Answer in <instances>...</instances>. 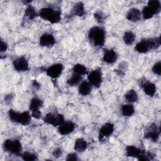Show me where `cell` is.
Instances as JSON below:
<instances>
[{"label": "cell", "mask_w": 161, "mask_h": 161, "mask_svg": "<svg viewBox=\"0 0 161 161\" xmlns=\"http://www.w3.org/2000/svg\"><path fill=\"white\" fill-rule=\"evenodd\" d=\"M88 38L95 47H102L105 43V30L101 26H93L89 30Z\"/></svg>", "instance_id": "cell-1"}, {"label": "cell", "mask_w": 161, "mask_h": 161, "mask_svg": "<svg viewBox=\"0 0 161 161\" xmlns=\"http://www.w3.org/2000/svg\"><path fill=\"white\" fill-rule=\"evenodd\" d=\"M160 36L154 38L143 39L140 40L138 43H137L135 47V49L136 52L139 53H145L152 49L157 48L160 47Z\"/></svg>", "instance_id": "cell-2"}, {"label": "cell", "mask_w": 161, "mask_h": 161, "mask_svg": "<svg viewBox=\"0 0 161 161\" xmlns=\"http://www.w3.org/2000/svg\"><path fill=\"white\" fill-rule=\"evenodd\" d=\"M38 15L44 20L51 23H57L61 19L60 10L50 6L42 8L39 11Z\"/></svg>", "instance_id": "cell-3"}, {"label": "cell", "mask_w": 161, "mask_h": 161, "mask_svg": "<svg viewBox=\"0 0 161 161\" xmlns=\"http://www.w3.org/2000/svg\"><path fill=\"white\" fill-rule=\"evenodd\" d=\"M8 116L11 121L26 126L30 123L31 116L28 111L19 113L13 109H9L8 111Z\"/></svg>", "instance_id": "cell-4"}, {"label": "cell", "mask_w": 161, "mask_h": 161, "mask_svg": "<svg viewBox=\"0 0 161 161\" xmlns=\"http://www.w3.org/2000/svg\"><path fill=\"white\" fill-rule=\"evenodd\" d=\"M3 147L4 150L6 152L18 156L21 155L22 146L18 140H6L3 143Z\"/></svg>", "instance_id": "cell-5"}, {"label": "cell", "mask_w": 161, "mask_h": 161, "mask_svg": "<svg viewBox=\"0 0 161 161\" xmlns=\"http://www.w3.org/2000/svg\"><path fill=\"white\" fill-rule=\"evenodd\" d=\"M160 133V127L155 123H152L146 128L144 133V136L145 138L155 142L158 139Z\"/></svg>", "instance_id": "cell-6"}, {"label": "cell", "mask_w": 161, "mask_h": 161, "mask_svg": "<svg viewBox=\"0 0 161 161\" xmlns=\"http://www.w3.org/2000/svg\"><path fill=\"white\" fill-rule=\"evenodd\" d=\"M43 121L45 123L53 126H59L65 121L64 117L62 114H53L52 113L47 114L43 118Z\"/></svg>", "instance_id": "cell-7"}, {"label": "cell", "mask_w": 161, "mask_h": 161, "mask_svg": "<svg viewBox=\"0 0 161 161\" xmlns=\"http://www.w3.org/2000/svg\"><path fill=\"white\" fill-rule=\"evenodd\" d=\"M87 79L92 86L99 88L103 81L102 72L100 69H95L92 70L87 75Z\"/></svg>", "instance_id": "cell-8"}, {"label": "cell", "mask_w": 161, "mask_h": 161, "mask_svg": "<svg viewBox=\"0 0 161 161\" xmlns=\"http://www.w3.org/2000/svg\"><path fill=\"white\" fill-rule=\"evenodd\" d=\"M140 86L143 89L145 94L148 96H153L156 92V86L155 84L142 79L139 83Z\"/></svg>", "instance_id": "cell-9"}, {"label": "cell", "mask_w": 161, "mask_h": 161, "mask_svg": "<svg viewBox=\"0 0 161 161\" xmlns=\"http://www.w3.org/2000/svg\"><path fill=\"white\" fill-rule=\"evenodd\" d=\"M63 69L64 66L62 64H55L49 66L46 69V73L50 77L57 79L62 74Z\"/></svg>", "instance_id": "cell-10"}, {"label": "cell", "mask_w": 161, "mask_h": 161, "mask_svg": "<svg viewBox=\"0 0 161 161\" xmlns=\"http://www.w3.org/2000/svg\"><path fill=\"white\" fill-rule=\"evenodd\" d=\"M14 69L18 72H25L29 69V65L25 57H19L15 58L13 62Z\"/></svg>", "instance_id": "cell-11"}, {"label": "cell", "mask_w": 161, "mask_h": 161, "mask_svg": "<svg viewBox=\"0 0 161 161\" xmlns=\"http://www.w3.org/2000/svg\"><path fill=\"white\" fill-rule=\"evenodd\" d=\"M114 131V125L111 123H106L104 124L99 130V138L102 141L104 138L110 136Z\"/></svg>", "instance_id": "cell-12"}, {"label": "cell", "mask_w": 161, "mask_h": 161, "mask_svg": "<svg viewBox=\"0 0 161 161\" xmlns=\"http://www.w3.org/2000/svg\"><path fill=\"white\" fill-rule=\"evenodd\" d=\"M75 128V125L71 121H64L58 128V133L62 135H67L73 132Z\"/></svg>", "instance_id": "cell-13"}, {"label": "cell", "mask_w": 161, "mask_h": 161, "mask_svg": "<svg viewBox=\"0 0 161 161\" xmlns=\"http://www.w3.org/2000/svg\"><path fill=\"white\" fill-rule=\"evenodd\" d=\"M39 43L42 47H52L55 43V39L52 34L45 33L40 37Z\"/></svg>", "instance_id": "cell-14"}, {"label": "cell", "mask_w": 161, "mask_h": 161, "mask_svg": "<svg viewBox=\"0 0 161 161\" xmlns=\"http://www.w3.org/2000/svg\"><path fill=\"white\" fill-rule=\"evenodd\" d=\"M118 58L117 53L113 49H108L104 51L103 59L108 64H114Z\"/></svg>", "instance_id": "cell-15"}, {"label": "cell", "mask_w": 161, "mask_h": 161, "mask_svg": "<svg viewBox=\"0 0 161 161\" xmlns=\"http://www.w3.org/2000/svg\"><path fill=\"white\" fill-rule=\"evenodd\" d=\"M141 12L138 8H131L130 9L127 14H126V18L132 22H136L140 20L141 18Z\"/></svg>", "instance_id": "cell-16"}, {"label": "cell", "mask_w": 161, "mask_h": 161, "mask_svg": "<svg viewBox=\"0 0 161 161\" xmlns=\"http://www.w3.org/2000/svg\"><path fill=\"white\" fill-rule=\"evenodd\" d=\"M92 90V85L89 81H82L79 86V93L82 96H87L89 94Z\"/></svg>", "instance_id": "cell-17"}, {"label": "cell", "mask_w": 161, "mask_h": 161, "mask_svg": "<svg viewBox=\"0 0 161 161\" xmlns=\"http://www.w3.org/2000/svg\"><path fill=\"white\" fill-rule=\"evenodd\" d=\"M143 151V150L133 145H130L126 148V155L127 157H135L137 158L141 155Z\"/></svg>", "instance_id": "cell-18"}, {"label": "cell", "mask_w": 161, "mask_h": 161, "mask_svg": "<svg viewBox=\"0 0 161 161\" xmlns=\"http://www.w3.org/2000/svg\"><path fill=\"white\" fill-rule=\"evenodd\" d=\"M87 143L86 141L84 138H79L74 143V149L78 152H83L87 149Z\"/></svg>", "instance_id": "cell-19"}, {"label": "cell", "mask_w": 161, "mask_h": 161, "mask_svg": "<svg viewBox=\"0 0 161 161\" xmlns=\"http://www.w3.org/2000/svg\"><path fill=\"white\" fill-rule=\"evenodd\" d=\"M86 11L84 8V4L82 2L77 3L72 9V14L74 16H82L85 14Z\"/></svg>", "instance_id": "cell-20"}, {"label": "cell", "mask_w": 161, "mask_h": 161, "mask_svg": "<svg viewBox=\"0 0 161 161\" xmlns=\"http://www.w3.org/2000/svg\"><path fill=\"white\" fill-rule=\"evenodd\" d=\"M43 105V101L38 97H33L31 99L30 104V109L31 111H38Z\"/></svg>", "instance_id": "cell-21"}, {"label": "cell", "mask_w": 161, "mask_h": 161, "mask_svg": "<svg viewBox=\"0 0 161 161\" xmlns=\"http://www.w3.org/2000/svg\"><path fill=\"white\" fill-rule=\"evenodd\" d=\"M72 71L73 73L81 76H83L84 75L87 74V69L86 67L80 64H75L72 69Z\"/></svg>", "instance_id": "cell-22"}, {"label": "cell", "mask_w": 161, "mask_h": 161, "mask_svg": "<svg viewBox=\"0 0 161 161\" xmlns=\"http://www.w3.org/2000/svg\"><path fill=\"white\" fill-rule=\"evenodd\" d=\"M125 99L130 103H133L138 101V94L133 89L129 90L125 95Z\"/></svg>", "instance_id": "cell-23"}, {"label": "cell", "mask_w": 161, "mask_h": 161, "mask_svg": "<svg viewBox=\"0 0 161 161\" xmlns=\"http://www.w3.org/2000/svg\"><path fill=\"white\" fill-rule=\"evenodd\" d=\"M147 5L153 11L155 14H158L161 10V4L158 0H150L148 2Z\"/></svg>", "instance_id": "cell-24"}, {"label": "cell", "mask_w": 161, "mask_h": 161, "mask_svg": "<svg viewBox=\"0 0 161 161\" xmlns=\"http://www.w3.org/2000/svg\"><path fill=\"white\" fill-rule=\"evenodd\" d=\"M135 112L134 107L132 104H124L121 107V113L125 116H131Z\"/></svg>", "instance_id": "cell-25"}, {"label": "cell", "mask_w": 161, "mask_h": 161, "mask_svg": "<svg viewBox=\"0 0 161 161\" xmlns=\"http://www.w3.org/2000/svg\"><path fill=\"white\" fill-rule=\"evenodd\" d=\"M135 35L131 31H126L123 35V41L125 44L128 45H132L135 42Z\"/></svg>", "instance_id": "cell-26"}, {"label": "cell", "mask_w": 161, "mask_h": 161, "mask_svg": "<svg viewBox=\"0 0 161 161\" xmlns=\"http://www.w3.org/2000/svg\"><path fill=\"white\" fill-rule=\"evenodd\" d=\"M82 79V76L72 73V75L67 80V84L70 86H74L77 85L81 81Z\"/></svg>", "instance_id": "cell-27"}, {"label": "cell", "mask_w": 161, "mask_h": 161, "mask_svg": "<svg viewBox=\"0 0 161 161\" xmlns=\"http://www.w3.org/2000/svg\"><path fill=\"white\" fill-rule=\"evenodd\" d=\"M25 15L29 19H33L38 15V13L33 6L31 5H28L25 11Z\"/></svg>", "instance_id": "cell-28"}, {"label": "cell", "mask_w": 161, "mask_h": 161, "mask_svg": "<svg viewBox=\"0 0 161 161\" xmlns=\"http://www.w3.org/2000/svg\"><path fill=\"white\" fill-rule=\"evenodd\" d=\"M142 14L143 18L145 19H150L151 18H152L154 15H155V13L153 12V11L148 6H145L143 9H142V13H141Z\"/></svg>", "instance_id": "cell-29"}, {"label": "cell", "mask_w": 161, "mask_h": 161, "mask_svg": "<svg viewBox=\"0 0 161 161\" xmlns=\"http://www.w3.org/2000/svg\"><path fill=\"white\" fill-rule=\"evenodd\" d=\"M21 156L22 159L26 161H35L38 160L37 156L35 154L28 152H25L23 153Z\"/></svg>", "instance_id": "cell-30"}, {"label": "cell", "mask_w": 161, "mask_h": 161, "mask_svg": "<svg viewBox=\"0 0 161 161\" xmlns=\"http://www.w3.org/2000/svg\"><path fill=\"white\" fill-rule=\"evenodd\" d=\"M160 67H161V62L160 61H158L157 62H156L153 67H152V72L155 74H157L158 75H160V73H161V70H160Z\"/></svg>", "instance_id": "cell-31"}, {"label": "cell", "mask_w": 161, "mask_h": 161, "mask_svg": "<svg viewBox=\"0 0 161 161\" xmlns=\"http://www.w3.org/2000/svg\"><path fill=\"white\" fill-rule=\"evenodd\" d=\"M94 18L96 19V21L99 23H102L104 21V16L100 11L96 12L94 14Z\"/></svg>", "instance_id": "cell-32"}, {"label": "cell", "mask_w": 161, "mask_h": 161, "mask_svg": "<svg viewBox=\"0 0 161 161\" xmlns=\"http://www.w3.org/2000/svg\"><path fill=\"white\" fill-rule=\"evenodd\" d=\"M78 160V157H77V155L75 153H69L67 155L66 157V160H73V161H75Z\"/></svg>", "instance_id": "cell-33"}, {"label": "cell", "mask_w": 161, "mask_h": 161, "mask_svg": "<svg viewBox=\"0 0 161 161\" xmlns=\"http://www.w3.org/2000/svg\"><path fill=\"white\" fill-rule=\"evenodd\" d=\"M53 157H56V158H58V157H60L62 154V151L61 150V148H55L53 151V153H52Z\"/></svg>", "instance_id": "cell-34"}, {"label": "cell", "mask_w": 161, "mask_h": 161, "mask_svg": "<svg viewBox=\"0 0 161 161\" xmlns=\"http://www.w3.org/2000/svg\"><path fill=\"white\" fill-rule=\"evenodd\" d=\"M8 48V45L7 43L4 42L3 40H1V44H0V51L1 52H4L6 51Z\"/></svg>", "instance_id": "cell-35"}, {"label": "cell", "mask_w": 161, "mask_h": 161, "mask_svg": "<svg viewBox=\"0 0 161 161\" xmlns=\"http://www.w3.org/2000/svg\"><path fill=\"white\" fill-rule=\"evenodd\" d=\"M41 116H42V113L40 110L31 112V116H33V118H35L36 119H39L41 117Z\"/></svg>", "instance_id": "cell-36"}, {"label": "cell", "mask_w": 161, "mask_h": 161, "mask_svg": "<svg viewBox=\"0 0 161 161\" xmlns=\"http://www.w3.org/2000/svg\"><path fill=\"white\" fill-rule=\"evenodd\" d=\"M11 99H12V96L11 95H8V96H6V99H5V101H6V102H7V101H11Z\"/></svg>", "instance_id": "cell-37"}]
</instances>
